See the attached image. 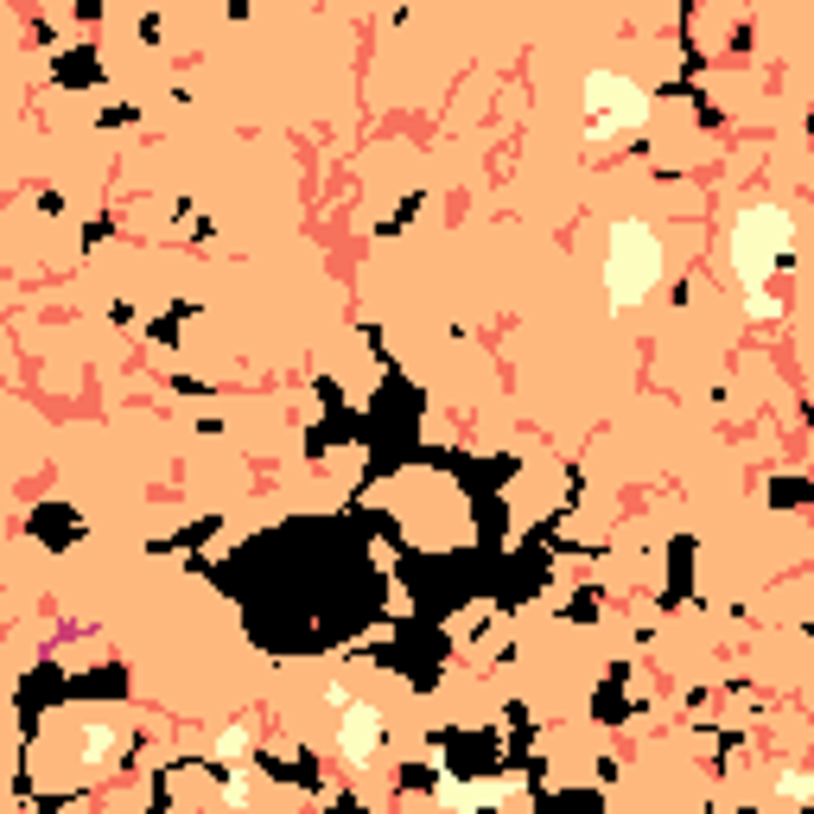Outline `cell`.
Masks as SVG:
<instances>
[{
    "label": "cell",
    "instance_id": "1",
    "mask_svg": "<svg viewBox=\"0 0 814 814\" xmlns=\"http://www.w3.org/2000/svg\"><path fill=\"white\" fill-rule=\"evenodd\" d=\"M789 210L783 204H751L732 223V274L744 280V293H770L763 280L789 261Z\"/></svg>",
    "mask_w": 814,
    "mask_h": 814
},
{
    "label": "cell",
    "instance_id": "2",
    "mask_svg": "<svg viewBox=\"0 0 814 814\" xmlns=\"http://www.w3.org/2000/svg\"><path fill=\"white\" fill-rule=\"evenodd\" d=\"M668 254H661V236L649 223H617L605 242V293L610 305H636L649 286L661 280Z\"/></svg>",
    "mask_w": 814,
    "mask_h": 814
},
{
    "label": "cell",
    "instance_id": "3",
    "mask_svg": "<svg viewBox=\"0 0 814 814\" xmlns=\"http://www.w3.org/2000/svg\"><path fill=\"white\" fill-rule=\"evenodd\" d=\"M585 115H592V134H624V127L649 122V96L636 90L630 76L592 71L585 76Z\"/></svg>",
    "mask_w": 814,
    "mask_h": 814
},
{
    "label": "cell",
    "instance_id": "4",
    "mask_svg": "<svg viewBox=\"0 0 814 814\" xmlns=\"http://www.w3.org/2000/svg\"><path fill=\"white\" fill-rule=\"evenodd\" d=\"M337 744H344V758L351 763H369L382 744V712L369 707V700H356V707H344V732H337Z\"/></svg>",
    "mask_w": 814,
    "mask_h": 814
},
{
    "label": "cell",
    "instance_id": "5",
    "mask_svg": "<svg viewBox=\"0 0 814 814\" xmlns=\"http://www.w3.org/2000/svg\"><path fill=\"white\" fill-rule=\"evenodd\" d=\"M783 795H814V783H808V776H795V770H789V776H783Z\"/></svg>",
    "mask_w": 814,
    "mask_h": 814
},
{
    "label": "cell",
    "instance_id": "6",
    "mask_svg": "<svg viewBox=\"0 0 814 814\" xmlns=\"http://www.w3.org/2000/svg\"><path fill=\"white\" fill-rule=\"evenodd\" d=\"M808 351H814V325H808Z\"/></svg>",
    "mask_w": 814,
    "mask_h": 814
}]
</instances>
